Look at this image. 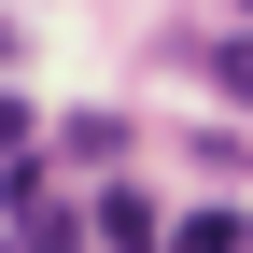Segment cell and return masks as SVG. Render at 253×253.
Instances as JSON below:
<instances>
[{
    "label": "cell",
    "mask_w": 253,
    "mask_h": 253,
    "mask_svg": "<svg viewBox=\"0 0 253 253\" xmlns=\"http://www.w3.org/2000/svg\"><path fill=\"white\" fill-rule=\"evenodd\" d=\"M14 253H71V211L42 197V155L14 169Z\"/></svg>",
    "instance_id": "obj_1"
},
{
    "label": "cell",
    "mask_w": 253,
    "mask_h": 253,
    "mask_svg": "<svg viewBox=\"0 0 253 253\" xmlns=\"http://www.w3.org/2000/svg\"><path fill=\"white\" fill-rule=\"evenodd\" d=\"M99 253H169V225H155L141 183H113V197H99Z\"/></svg>",
    "instance_id": "obj_2"
},
{
    "label": "cell",
    "mask_w": 253,
    "mask_h": 253,
    "mask_svg": "<svg viewBox=\"0 0 253 253\" xmlns=\"http://www.w3.org/2000/svg\"><path fill=\"white\" fill-rule=\"evenodd\" d=\"M211 84H225V99L253 113V42H225V56H211Z\"/></svg>",
    "instance_id": "obj_4"
},
{
    "label": "cell",
    "mask_w": 253,
    "mask_h": 253,
    "mask_svg": "<svg viewBox=\"0 0 253 253\" xmlns=\"http://www.w3.org/2000/svg\"><path fill=\"white\" fill-rule=\"evenodd\" d=\"M169 253H239V211H183V225H169Z\"/></svg>",
    "instance_id": "obj_3"
}]
</instances>
